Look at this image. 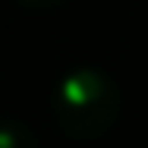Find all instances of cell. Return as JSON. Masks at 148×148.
<instances>
[{
  "instance_id": "1",
  "label": "cell",
  "mask_w": 148,
  "mask_h": 148,
  "mask_svg": "<svg viewBox=\"0 0 148 148\" xmlns=\"http://www.w3.org/2000/svg\"><path fill=\"white\" fill-rule=\"evenodd\" d=\"M54 114L69 136L91 139L104 132L117 117V88L107 76L95 69H79L66 76V82L57 88Z\"/></svg>"
},
{
  "instance_id": "2",
  "label": "cell",
  "mask_w": 148,
  "mask_h": 148,
  "mask_svg": "<svg viewBox=\"0 0 148 148\" xmlns=\"http://www.w3.org/2000/svg\"><path fill=\"white\" fill-rule=\"evenodd\" d=\"M0 148H38L29 129L19 126H0Z\"/></svg>"
},
{
  "instance_id": "3",
  "label": "cell",
  "mask_w": 148,
  "mask_h": 148,
  "mask_svg": "<svg viewBox=\"0 0 148 148\" xmlns=\"http://www.w3.org/2000/svg\"><path fill=\"white\" fill-rule=\"evenodd\" d=\"M25 3H32V6H57L63 0H25Z\"/></svg>"
}]
</instances>
